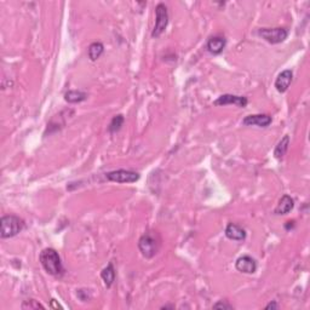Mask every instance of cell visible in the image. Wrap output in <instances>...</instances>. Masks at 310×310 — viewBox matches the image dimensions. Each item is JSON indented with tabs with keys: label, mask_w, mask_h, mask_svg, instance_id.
I'll return each mask as SVG.
<instances>
[{
	"label": "cell",
	"mask_w": 310,
	"mask_h": 310,
	"mask_svg": "<svg viewBox=\"0 0 310 310\" xmlns=\"http://www.w3.org/2000/svg\"><path fill=\"white\" fill-rule=\"evenodd\" d=\"M124 123H125V118H124L123 115L121 114L115 115L114 118L112 119V121L109 123V126H108V131H109L110 133H116L118 131L121 130Z\"/></svg>",
	"instance_id": "cell-18"
},
{
	"label": "cell",
	"mask_w": 310,
	"mask_h": 310,
	"mask_svg": "<svg viewBox=\"0 0 310 310\" xmlns=\"http://www.w3.org/2000/svg\"><path fill=\"white\" fill-rule=\"evenodd\" d=\"M288 146H290V136L286 135L284 136V138H281V141L279 142L278 146L274 149V156L279 160L283 159L285 156V154L287 153Z\"/></svg>",
	"instance_id": "cell-16"
},
{
	"label": "cell",
	"mask_w": 310,
	"mask_h": 310,
	"mask_svg": "<svg viewBox=\"0 0 310 310\" xmlns=\"http://www.w3.org/2000/svg\"><path fill=\"white\" fill-rule=\"evenodd\" d=\"M101 278H102L105 287H108V288L112 287L113 284H114V281H115V269L112 262H110L109 264L104 268V269L101 271Z\"/></svg>",
	"instance_id": "cell-14"
},
{
	"label": "cell",
	"mask_w": 310,
	"mask_h": 310,
	"mask_svg": "<svg viewBox=\"0 0 310 310\" xmlns=\"http://www.w3.org/2000/svg\"><path fill=\"white\" fill-rule=\"evenodd\" d=\"M235 268L245 274H253L257 270V262L251 256H241L235 262Z\"/></svg>",
	"instance_id": "cell-8"
},
{
	"label": "cell",
	"mask_w": 310,
	"mask_h": 310,
	"mask_svg": "<svg viewBox=\"0 0 310 310\" xmlns=\"http://www.w3.org/2000/svg\"><path fill=\"white\" fill-rule=\"evenodd\" d=\"M249 103L247 98L245 96H236V95H231L226 94L222 95L217 98L213 102L214 105H228V104H234L239 108H245Z\"/></svg>",
	"instance_id": "cell-7"
},
{
	"label": "cell",
	"mask_w": 310,
	"mask_h": 310,
	"mask_svg": "<svg viewBox=\"0 0 310 310\" xmlns=\"http://www.w3.org/2000/svg\"><path fill=\"white\" fill-rule=\"evenodd\" d=\"M25 229V222L20 217L14 214L2 216L0 219V236L1 239H9V237L16 236Z\"/></svg>",
	"instance_id": "cell-2"
},
{
	"label": "cell",
	"mask_w": 310,
	"mask_h": 310,
	"mask_svg": "<svg viewBox=\"0 0 310 310\" xmlns=\"http://www.w3.org/2000/svg\"><path fill=\"white\" fill-rule=\"evenodd\" d=\"M22 309H45V307L43 304L39 303L35 299H28V301H25L21 306Z\"/></svg>",
	"instance_id": "cell-19"
},
{
	"label": "cell",
	"mask_w": 310,
	"mask_h": 310,
	"mask_svg": "<svg viewBox=\"0 0 310 310\" xmlns=\"http://www.w3.org/2000/svg\"><path fill=\"white\" fill-rule=\"evenodd\" d=\"M273 119L268 114H252L245 116L242 124L245 126H258V128H268Z\"/></svg>",
	"instance_id": "cell-9"
},
{
	"label": "cell",
	"mask_w": 310,
	"mask_h": 310,
	"mask_svg": "<svg viewBox=\"0 0 310 310\" xmlns=\"http://www.w3.org/2000/svg\"><path fill=\"white\" fill-rule=\"evenodd\" d=\"M105 177L110 182L116 183H135L141 178V175L136 171H131V170H115V171H110L105 174Z\"/></svg>",
	"instance_id": "cell-6"
},
{
	"label": "cell",
	"mask_w": 310,
	"mask_h": 310,
	"mask_svg": "<svg viewBox=\"0 0 310 310\" xmlns=\"http://www.w3.org/2000/svg\"><path fill=\"white\" fill-rule=\"evenodd\" d=\"M224 234L229 240H232V241H244L246 239V231L242 227H240L239 224L235 223H229L227 226L226 231H224Z\"/></svg>",
	"instance_id": "cell-12"
},
{
	"label": "cell",
	"mask_w": 310,
	"mask_h": 310,
	"mask_svg": "<svg viewBox=\"0 0 310 310\" xmlns=\"http://www.w3.org/2000/svg\"><path fill=\"white\" fill-rule=\"evenodd\" d=\"M50 307L52 309H63V307H62L59 303H57V302H56V299H51Z\"/></svg>",
	"instance_id": "cell-21"
},
{
	"label": "cell",
	"mask_w": 310,
	"mask_h": 310,
	"mask_svg": "<svg viewBox=\"0 0 310 310\" xmlns=\"http://www.w3.org/2000/svg\"><path fill=\"white\" fill-rule=\"evenodd\" d=\"M89 95L84 91H80V90H69L64 94V100L68 103H80L84 102L85 100H87Z\"/></svg>",
	"instance_id": "cell-15"
},
{
	"label": "cell",
	"mask_w": 310,
	"mask_h": 310,
	"mask_svg": "<svg viewBox=\"0 0 310 310\" xmlns=\"http://www.w3.org/2000/svg\"><path fill=\"white\" fill-rule=\"evenodd\" d=\"M292 80H293V73H292L291 69H286V71H283L280 74H279L278 78L275 80V87L280 94H284L288 90L290 87Z\"/></svg>",
	"instance_id": "cell-11"
},
{
	"label": "cell",
	"mask_w": 310,
	"mask_h": 310,
	"mask_svg": "<svg viewBox=\"0 0 310 310\" xmlns=\"http://www.w3.org/2000/svg\"><path fill=\"white\" fill-rule=\"evenodd\" d=\"M294 228V221H288L287 223L285 224V229L286 231H290V229Z\"/></svg>",
	"instance_id": "cell-23"
},
{
	"label": "cell",
	"mask_w": 310,
	"mask_h": 310,
	"mask_svg": "<svg viewBox=\"0 0 310 310\" xmlns=\"http://www.w3.org/2000/svg\"><path fill=\"white\" fill-rule=\"evenodd\" d=\"M227 40L226 38L222 37V35H213L207 40L206 44V49L212 55H221L223 52V50L226 49Z\"/></svg>",
	"instance_id": "cell-10"
},
{
	"label": "cell",
	"mask_w": 310,
	"mask_h": 310,
	"mask_svg": "<svg viewBox=\"0 0 310 310\" xmlns=\"http://www.w3.org/2000/svg\"><path fill=\"white\" fill-rule=\"evenodd\" d=\"M279 308H280V306H279V304L276 303L275 301L270 302V303L268 304L267 307H265V309H267V310H269V309H279Z\"/></svg>",
	"instance_id": "cell-22"
},
{
	"label": "cell",
	"mask_w": 310,
	"mask_h": 310,
	"mask_svg": "<svg viewBox=\"0 0 310 310\" xmlns=\"http://www.w3.org/2000/svg\"><path fill=\"white\" fill-rule=\"evenodd\" d=\"M258 35L270 44H280L288 37L287 28H260Z\"/></svg>",
	"instance_id": "cell-5"
},
{
	"label": "cell",
	"mask_w": 310,
	"mask_h": 310,
	"mask_svg": "<svg viewBox=\"0 0 310 310\" xmlns=\"http://www.w3.org/2000/svg\"><path fill=\"white\" fill-rule=\"evenodd\" d=\"M103 51H104L103 44L100 43V41H95V43H92L91 45L89 46L87 55H89V58L91 59V61H97V59L102 56Z\"/></svg>",
	"instance_id": "cell-17"
},
{
	"label": "cell",
	"mask_w": 310,
	"mask_h": 310,
	"mask_svg": "<svg viewBox=\"0 0 310 310\" xmlns=\"http://www.w3.org/2000/svg\"><path fill=\"white\" fill-rule=\"evenodd\" d=\"M294 207V200L290 195H283L279 200L278 206L274 210V213L279 214V216H284V214L290 213Z\"/></svg>",
	"instance_id": "cell-13"
},
{
	"label": "cell",
	"mask_w": 310,
	"mask_h": 310,
	"mask_svg": "<svg viewBox=\"0 0 310 310\" xmlns=\"http://www.w3.org/2000/svg\"><path fill=\"white\" fill-rule=\"evenodd\" d=\"M160 237L155 232H147L139 237L138 250L146 258H153L160 249Z\"/></svg>",
	"instance_id": "cell-3"
},
{
	"label": "cell",
	"mask_w": 310,
	"mask_h": 310,
	"mask_svg": "<svg viewBox=\"0 0 310 310\" xmlns=\"http://www.w3.org/2000/svg\"><path fill=\"white\" fill-rule=\"evenodd\" d=\"M167 25H169V11H167L166 5L160 2L155 7V26L152 32V37L159 38L166 30Z\"/></svg>",
	"instance_id": "cell-4"
},
{
	"label": "cell",
	"mask_w": 310,
	"mask_h": 310,
	"mask_svg": "<svg viewBox=\"0 0 310 310\" xmlns=\"http://www.w3.org/2000/svg\"><path fill=\"white\" fill-rule=\"evenodd\" d=\"M41 265L45 269V271L50 275L56 276V278H61L66 274L63 264H62L61 257H59L58 252L53 249H45L40 252L39 256Z\"/></svg>",
	"instance_id": "cell-1"
},
{
	"label": "cell",
	"mask_w": 310,
	"mask_h": 310,
	"mask_svg": "<svg viewBox=\"0 0 310 310\" xmlns=\"http://www.w3.org/2000/svg\"><path fill=\"white\" fill-rule=\"evenodd\" d=\"M212 308L213 309H232V306H231L229 303H227V302L219 301V302H217L216 304H213Z\"/></svg>",
	"instance_id": "cell-20"
},
{
	"label": "cell",
	"mask_w": 310,
	"mask_h": 310,
	"mask_svg": "<svg viewBox=\"0 0 310 310\" xmlns=\"http://www.w3.org/2000/svg\"><path fill=\"white\" fill-rule=\"evenodd\" d=\"M161 309H175V306H162Z\"/></svg>",
	"instance_id": "cell-24"
}]
</instances>
